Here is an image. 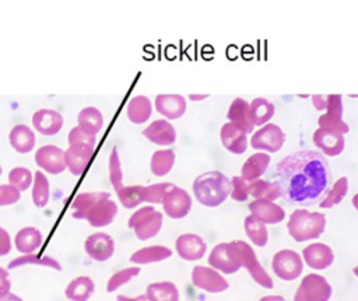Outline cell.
Masks as SVG:
<instances>
[{
	"label": "cell",
	"mask_w": 358,
	"mask_h": 301,
	"mask_svg": "<svg viewBox=\"0 0 358 301\" xmlns=\"http://www.w3.org/2000/svg\"><path fill=\"white\" fill-rule=\"evenodd\" d=\"M274 174L284 200L296 206L319 203L329 190L331 178L326 157L313 150L285 155L275 164Z\"/></svg>",
	"instance_id": "obj_1"
},
{
	"label": "cell",
	"mask_w": 358,
	"mask_h": 301,
	"mask_svg": "<svg viewBox=\"0 0 358 301\" xmlns=\"http://www.w3.org/2000/svg\"><path fill=\"white\" fill-rule=\"evenodd\" d=\"M231 192V179L220 171H207L199 175L193 182L196 200L206 207L222 204Z\"/></svg>",
	"instance_id": "obj_2"
},
{
	"label": "cell",
	"mask_w": 358,
	"mask_h": 301,
	"mask_svg": "<svg viewBox=\"0 0 358 301\" xmlns=\"http://www.w3.org/2000/svg\"><path fill=\"white\" fill-rule=\"evenodd\" d=\"M326 228V217L319 211L296 209L291 213L287 223L288 234L296 242H305L319 238Z\"/></svg>",
	"instance_id": "obj_3"
},
{
	"label": "cell",
	"mask_w": 358,
	"mask_h": 301,
	"mask_svg": "<svg viewBox=\"0 0 358 301\" xmlns=\"http://www.w3.org/2000/svg\"><path fill=\"white\" fill-rule=\"evenodd\" d=\"M162 218L164 216L161 211L155 210L152 206H145L130 216L127 225L134 230V234L140 241H147L161 231Z\"/></svg>",
	"instance_id": "obj_4"
},
{
	"label": "cell",
	"mask_w": 358,
	"mask_h": 301,
	"mask_svg": "<svg viewBox=\"0 0 358 301\" xmlns=\"http://www.w3.org/2000/svg\"><path fill=\"white\" fill-rule=\"evenodd\" d=\"M208 263L214 270L222 272L224 274H232L238 272L242 267L238 242L232 241L217 244L210 252Z\"/></svg>",
	"instance_id": "obj_5"
},
{
	"label": "cell",
	"mask_w": 358,
	"mask_h": 301,
	"mask_svg": "<svg viewBox=\"0 0 358 301\" xmlns=\"http://www.w3.org/2000/svg\"><path fill=\"white\" fill-rule=\"evenodd\" d=\"M331 293V286L323 276L309 273L299 283L294 301H329Z\"/></svg>",
	"instance_id": "obj_6"
},
{
	"label": "cell",
	"mask_w": 358,
	"mask_h": 301,
	"mask_svg": "<svg viewBox=\"0 0 358 301\" xmlns=\"http://www.w3.org/2000/svg\"><path fill=\"white\" fill-rule=\"evenodd\" d=\"M271 267L277 277L284 281H292L302 274L303 262L298 252L292 249H281L274 253Z\"/></svg>",
	"instance_id": "obj_7"
},
{
	"label": "cell",
	"mask_w": 358,
	"mask_h": 301,
	"mask_svg": "<svg viewBox=\"0 0 358 301\" xmlns=\"http://www.w3.org/2000/svg\"><path fill=\"white\" fill-rule=\"evenodd\" d=\"M285 143L284 130L275 123H266L250 137V147L268 153H277Z\"/></svg>",
	"instance_id": "obj_8"
},
{
	"label": "cell",
	"mask_w": 358,
	"mask_h": 301,
	"mask_svg": "<svg viewBox=\"0 0 358 301\" xmlns=\"http://www.w3.org/2000/svg\"><path fill=\"white\" fill-rule=\"evenodd\" d=\"M343 112H344L343 97L340 94H329L326 111L317 119L319 127L334 130L344 136L345 133L350 132V127L343 120Z\"/></svg>",
	"instance_id": "obj_9"
},
{
	"label": "cell",
	"mask_w": 358,
	"mask_h": 301,
	"mask_svg": "<svg viewBox=\"0 0 358 301\" xmlns=\"http://www.w3.org/2000/svg\"><path fill=\"white\" fill-rule=\"evenodd\" d=\"M192 283L194 287L211 294L224 293L229 287V283L227 281V279H224V276L220 272L207 266L193 267Z\"/></svg>",
	"instance_id": "obj_10"
},
{
	"label": "cell",
	"mask_w": 358,
	"mask_h": 301,
	"mask_svg": "<svg viewBox=\"0 0 358 301\" xmlns=\"http://www.w3.org/2000/svg\"><path fill=\"white\" fill-rule=\"evenodd\" d=\"M238 246H239V251H241V260H242V267H245L249 274L252 276V279L262 287L264 288H273L274 287V283L271 280V277L267 274V272L262 267L260 262L257 260L256 258V253L253 251V248L246 244L245 241L242 239H238Z\"/></svg>",
	"instance_id": "obj_11"
},
{
	"label": "cell",
	"mask_w": 358,
	"mask_h": 301,
	"mask_svg": "<svg viewBox=\"0 0 358 301\" xmlns=\"http://www.w3.org/2000/svg\"><path fill=\"white\" fill-rule=\"evenodd\" d=\"M161 204L168 217L179 220L190 213L193 203L190 195L185 189L175 186L172 190L166 193Z\"/></svg>",
	"instance_id": "obj_12"
},
{
	"label": "cell",
	"mask_w": 358,
	"mask_h": 301,
	"mask_svg": "<svg viewBox=\"0 0 358 301\" xmlns=\"http://www.w3.org/2000/svg\"><path fill=\"white\" fill-rule=\"evenodd\" d=\"M35 162L39 168L52 175H59L66 169L64 151L53 144L39 147L35 153Z\"/></svg>",
	"instance_id": "obj_13"
},
{
	"label": "cell",
	"mask_w": 358,
	"mask_h": 301,
	"mask_svg": "<svg viewBox=\"0 0 358 301\" xmlns=\"http://www.w3.org/2000/svg\"><path fill=\"white\" fill-rule=\"evenodd\" d=\"M84 249L91 259L96 262H105L115 253V241L105 232H94L87 237Z\"/></svg>",
	"instance_id": "obj_14"
},
{
	"label": "cell",
	"mask_w": 358,
	"mask_h": 301,
	"mask_svg": "<svg viewBox=\"0 0 358 301\" xmlns=\"http://www.w3.org/2000/svg\"><path fill=\"white\" fill-rule=\"evenodd\" d=\"M313 144L322 151L323 155L327 157H337L343 153L345 147V139L341 133L317 127L313 132Z\"/></svg>",
	"instance_id": "obj_15"
},
{
	"label": "cell",
	"mask_w": 358,
	"mask_h": 301,
	"mask_svg": "<svg viewBox=\"0 0 358 301\" xmlns=\"http://www.w3.org/2000/svg\"><path fill=\"white\" fill-rule=\"evenodd\" d=\"M94 153H95V147L80 146V144L69 146V148L64 151L66 168L74 176H81L87 171Z\"/></svg>",
	"instance_id": "obj_16"
},
{
	"label": "cell",
	"mask_w": 358,
	"mask_h": 301,
	"mask_svg": "<svg viewBox=\"0 0 358 301\" xmlns=\"http://www.w3.org/2000/svg\"><path fill=\"white\" fill-rule=\"evenodd\" d=\"M175 248L178 255L182 259L192 262V260H199L204 256L207 251V244L200 235L186 232L176 238Z\"/></svg>",
	"instance_id": "obj_17"
},
{
	"label": "cell",
	"mask_w": 358,
	"mask_h": 301,
	"mask_svg": "<svg viewBox=\"0 0 358 301\" xmlns=\"http://www.w3.org/2000/svg\"><path fill=\"white\" fill-rule=\"evenodd\" d=\"M301 258H303L309 267L315 270H323L333 265L334 252L329 245L323 242H313L303 248Z\"/></svg>",
	"instance_id": "obj_18"
},
{
	"label": "cell",
	"mask_w": 358,
	"mask_h": 301,
	"mask_svg": "<svg viewBox=\"0 0 358 301\" xmlns=\"http://www.w3.org/2000/svg\"><path fill=\"white\" fill-rule=\"evenodd\" d=\"M155 109L166 120L179 119L186 112V99L179 94H158L155 97Z\"/></svg>",
	"instance_id": "obj_19"
},
{
	"label": "cell",
	"mask_w": 358,
	"mask_h": 301,
	"mask_svg": "<svg viewBox=\"0 0 358 301\" xmlns=\"http://www.w3.org/2000/svg\"><path fill=\"white\" fill-rule=\"evenodd\" d=\"M143 134L151 143L158 146H172L176 141V130L166 119H157L151 122L143 130Z\"/></svg>",
	"instance_id": "obj_20"
},
{
	"label": "cell",
	"mask_w": 358,
	"mask_h": 301,
	"mask_svg": "<svg viewBox=\"0 0 358 301\" xmlns=\"http://www.w3.org/2000/svg\"><path fill=\"white\" fill-rule=\"evenodd\" d=\"M220 139L222 146L235 155H241L248 150V134L231 122L222 125Z\"/></svg>",
	"instance_id": "obj_21"
},
{
	"label": "cell",
	"mask_w": 358,
	"mask_h": 301,
	"mask_svg": "<svg viewBox=\"0 0 358 301\" xmlns=\"http://www.w3.org/2000/svg\"><path fill=\"white\" fill-rule=\"evenodd\" d=\"M63 116L55 109H39L32 116V125L43 136H53L63 127Z\"/></svg>",
	"instance_id": "obj_22"
},
{
	"label": "cell",
	"mask_w": 358,
	"mask_h": 301,
	"mask_svg": "<svg viewBox=\"0 0 358 301\" xmlns=\"http://www.w3.org/2000/svg\"><path fill=\"white\" fill-rule=\"evenodd\" d=\"M249 211L252 216H255L257 220H260L264 224H278L285 218L284 209L274 203L267 200H253L249 203Z\"/></svg>",
	"instance_id": "obj_23"
},
{
	"label": "cell",
	"mask_w": 358,
	"mask_h": 301,
	"mask_svg": "<svg viewBox=\"0 0 358 301\" xmlns=\"http://www.w3.org/2000/svg\"><path fill=\"white\" fill-rule=\"evenodd\" d=\"M116 214H117V204L108 197V199H103V200L98 202L90 210L85 220L88 221V224L91 227L101 228V227L109 225L115 220Z\"/></svg>",
	"instance_id": "obj_24"
},
{
	"label": "cell",
	"mask_w": 358,
	"mask_h": 301,
	"mask_svg": "<svg viewBox=\"0 0 358 301\" xmlns=\"http://www.w3.org/2000/svg\"><path fill=\"white\" fill-rule=\"evenodd\" d=\"M228 120L242 129L246 134L252 133L255 129V125L250 118V111H249V102H246L242 98H235L228 109Z\"/></svg>",
	"instance_id": "obj_25"
},
{
	"label": "cell",
	"mask_w": 358,
	"mask_h": 301,
	"mask_svg": "<svg viewBox=\"0 0 358 301\" xmlns=\"http://www.w3.org/2000/svg\"><path fill=\"white\" fill-rule=\"evenodd\" d=\"M110 197L108 192H83L78 193L71 203V214L74 218L85 220L90 210L101 200Z\"/></svg>",
	"instance_id": "obj_26"
},
{
	"label": "cell",
	"mask_w": 358,
	"mask_h": 301,
	"mask_svg": "<svg viewBox=\"0 0 358 301\" xmlns=\"http://www.w3.org/2000/svg\"><path fill=\"white\" fill-rule=\"evenodd\" d=\"M271 157L267 153H256L252 154L242 165L241 176L246 182H252L259 179L268 168Z\"/></svg>",
	"instance_id": "obj_27"
},
{
	"label": "cell",
	"mask_w": 358,
	"mask_h": 301,
	"mask_svg": "<svg viewBox=\"0 0 358 301\" xmlns=\"http://www.w3.org/2000/svg\"><path fill=\"white\" fill-rule=\"evenodd\" d=\"M43 242V237L41 231L35 227H24L21 228L14 238V244L18 252L27 255V253H34L41 248Z\"/></svg>",
	"instance_id": "obj_28"
},
{
	"label": "cell",
	"mask_w": 358,
	"mask_h": 301,
	"mask_svg": "<svg viewBox=\"0 0 358 301\" xmlns=\"http://www.w3.org/2000/svg\"><path fill=\"white\" fill-rule=\"evenodd\" d=\"M126 113L131 123L141 125L147 122L152 113L151 101L145 95H136L129 101L126 106Z\"/></svg>",
	"instance_id": "obj_29"
},
{
	"label": "cell",
	"mask_w": 358,
	"mask_h": 301,
	"mask_svg": "<svg viewBox=\"0 0 358 301\" xmlns=\"http://www.w3.org/2000/svg\"><path fill=\"white\" fill-rule=\"evenodd\" d=\"M94 290L95 284L90 276H78L67 284L64 295L70 301H88L94 294Z\"/></svg>",
	"instance_id": "obj_30"
},
{
	"label": "cell",
	"mask_w": 358,
	"mask_h": 301,
	"mask_svg": "<svg viewBox=\"0 0 358 301\" xmlns=\"http://www.w3.org/2000/svg\"><path fill=\"white\" fill-rule=\"evenodd\" d=\"M8 140L17 153L27 154L35 146V133L27 125H17L11 129Z\"/></svg>",
	"instance_id": "obj_31"
},
{
	"label": "cell",
	"mask_w": 358,
	"mask_h": 301,
	"mask_svg": "<svg viewBox=\"0 0 358 301\" xmlns=\"http://www.w3.org/2000/svg\"><path fill=\"white\" fill-rule=\"evenodd\" d=\"M172 256V251L164 245H152L147 248H141L136 251L130 256V262L134 265H148L169 259Z\"/></svg>",
	"instance_id": "obj_32"
},
{
	"label": "cell",
	"mask_w": 358,
	"mask_h": 301,
	"mask_svg": "<svg viewBox=\"0 0 358 301\" xmlns=\"http://www.w3.org/2000/svg\"><path fill=\"white\" fill-rule=\"evenodd\" d=\"M78 127L91 136H96L103 125V116L95 106H85L78 112L77 116Z\"/></svg>",
	"instance_id": "obj_33"
},
{
	"label": "cell",
	"mask_w": 358,
	"mask_h": 301,
	"mask_svg": "<svg viewBox=\"0 0 358 301\" xmlns=\"http://www.w3.org/2000/svg\"><path fill=\"white\" fill-rule=\"evenodd\" d=\"M249 188V196L255 197V200H267V202H274L281 196L280 186L277 182L271 181H264V179H256L252 182H248Z\"/></svg>",
	"instance_id": "obj_34"
},
{
	"label": "cell",
	"mask_w": 358,
	"mask_h": 301,
	"mask_svg": "<svg viewBox=\"0 0 358 301\" xmlns=\"http://www.w3.org/2000/svg\"><path fill=\"white\" fill-rule=\"evenodd\" d=\"M145 295L150 301H179V290L172 281H157L148 284Z\"/></svg>",
	"instance_id": "obj_35"
},
{
	"label": "cell",
	"mask_w": 358,
	"mask_h": 301,
	"mask_svg": "<svg viewBox=\"0 0 358 301\" xmlns=\"http://www.w3.org/2000/svg\"><path fill=\"white\" fill-rule=\"evenodd\" d=\"M249 111H250V118L255 126H263L268 123V120L274 116L275 106L273 102H270L266 98H255L249 104Z\"/></svg>",
	"instance_id": "obj_36"
},
{
	"label": "cell",
	"mask_w": 358,
	"mask_h": 301,
	"mask_svg": "<svg viewBox=\"0 0 358 301\" xmlns=\"http://www.w3.org/2000/svg\"><path fill=\"white\" fill-rule=\"evenodd\" d=\"M243 228L245 232L248 235V238L250 239V242L256 246H264L268 241V232L266 228V224L262 223L260 220H257L255 216L249 214L245 217L243 221Z\"/></svg>",
	"instance_id": "obj_37"
},
{
	"label": "cell",
	"mask_w": 358,
	"mask_h": 301,
	"mask_svg": "<svg viewBox=\"0 0 358 301\" xmlns=\"http://www.w3.org/2000/svg\"><path fill=\"white\" fill-rule=\"evenodd\" d=\"M175 153L171 148L166 150H157L150 161V168L151 172L155 176H165L168 175L175 164Z\"/></svg>",
	"instance_id": "obj_38"
},
{
	"label": "cell",
	"mask_w": 358,
	"mask_h": 301,
	"mask_svg": "<svg viewBox=\"0 0 358 301\" xmlns=\"http://www.w3.org/2000/svg\"><path fill=\"white\" fill-rule=\"evenodd\" d=\"M348 178L347 176H341L336 181V183L331 186V189H329L326 192V195L323 196V199L319 202V206L322 209H330L338 203H341V200L347 196L348 193Z\"/></svg>",
	"instance_id": "obj_39"
},
{
	"label": "cell",
	"mask_w": 358,
	"mask_h": 301,
	"mask_svg": "<svg viewBox=\"0 0 358 301\" xmlns=\"http://www.w3.org/2000/svg\"><path fill=\"white\" fill-rule=\"evenodd\" d=\"M49 181L42 171H36L34 175V188H32V200L34 204L39 209L45 207L49 202Z\"/></svg>",
	"instance_id": "obj_40"
},
{
	"label": "cell",
	"mask_w": 358,
	"mask_h": 301,
	"mask_svg": "<svg viewBox=\"0 0 358 301\" xmlns=\"http://www.w3.org/2000/svg\"><path fill=\"white\" fill-rule=\"evenodd\" d=\"M22 265H39V266H45V267H52V269H56V270H62V266L60 263L50 258V256H36L34 253H27V255H22V256H18L15 259H13L10 263H8V269H15V267H20Z\"/></svg>",
	"instance_id": "obj_41"
},
{
	"label": "cell",
	"mask_w": 358,
	"mask_h": 301,
	"mask_svg": "<svg viewBox=\"0 0 358 301\" xmlns=\"http://www.w3.org/2000/svg\"><path fill=\"white\" fill-rule=\"evenodd\" d=\"M143 190H144V186H141V185L122 186L119 190H116V195H117L123 207L134 209V207H137L138 204H141L144 202Z\"/></svg>",
	"instance_id": "obj_42"
},
{
	"label": "cell",
	"mask_w": 358,
	"mask_h": 301,
	"mask_svg": "<svg viewBox=\"0 0 358 301\" xmlns=\"http://www.w3.org/2000/svg\"><path fill=\"white\" fill-rule=\"evenodd\" d=\"M32 172L24 167H15L8 174V185L18 192L27 190L32 183Z\"/></svg>",
	"instance_id": "obj_43"
},
{
	"label": "cell",
	"mask_w": 358,
	"mask_h": 301,
	"mask_svg": "<svg viewBox=\"0 0 358 301\" xmlns=\"http://www.w3.org/2000/svg\"><path fill=\"white\" fill-rule=\"evenodd\" d=\"M173 188H175V185L171 182H159V183H152V185L144 186L143 199H144V202H148V203H157V204L162 203L166 193L169 190H172Z\"/></svg>",
	"instance_id": "obj_44"
},
{
	"label": "cell",
	"mask_w": 358,
	"mask_h": 301,
	"mask_svg": "<svg viewBox=\"0 0 358 301\" xmlns=\"http://www.w3.org/2000/svg\"><path fill=\"white\" fill-rule=\"evenodd\" d=\"M140 273V267L134 266V267H126V269H122L116 273H113L109 280H108V284H106V291L108 293H112L115 290H117L120 286L129 283L131 279H134L137 274Z\"/></svg>",
	"instance_id": "obj_45"
},
{
	"label": "cell",
	"mask_w": 358,
	"mask_h": 301,
	"mask_svg": "<svg viewBox=\"0 0 358 301\" xmlns=\"http://www.w3.org/2000/svg\"><path fill=\"white\" fill-rule=\"evenodd\" d=\"M108 168H109V181L112 183V186L115 188V190H119L123 183V172H122V165H120V158H119V154H117V148L113 147L112 151H110V155H109V164H108Z\"/></svg>",
	"instance_id": "obj_46"
},
{
	"label": "cell",
	"mask_w": 358,
	"mask_h": 301,
	"mask_svg": "<svg viewBox=\"0 0 358 301\" xmlns=\"http://www.w3.org/2000/svg\"><path fill=\"white\" fill-rule=\"evenodd\" d=\"M67 140H69V144H70V146L80 144V146H90V147H95V144H96V139H95V136H91V134L85 133V132H84V130H81L78 126L73 127V129L69 132Z\"/></svg>",
	"instance_id": "obj_47"
},
{
	"label": "cell",
	"mask_w": 358,
	"mask_h": 301,
	"mask_svg": "<svg viewBox=\"0 0 358 301\" xmlns=\"http://www.w3.org/2000/svg\"><path fill=\"white\" fill-rule=\"evenodd\" d=\"M229 196L232 200H236V202H245L249 197L248 182L242 176H234L231 179Z\"/></svg>",
	"instance_id": "obj_48"
},
{
	"label": "cell",
	"mask_w": 358,
	"mask_h": 301,
	"mask_svg": "<svg viewBox=\"0 0 358 301\" xmlns=\"http://www.w3.org/2000/svg\"><path fill=\"white\" fill-rule=\"evenodd\" d=\"M21 195L10 185H0V206H10L20 200Z\"/></svg>",
	"instance_id": "obj_49"
},
{
	"label": "cell",
	"mask_w": 358,
	"mask_h": 301,
	"mask_svg": "<svg viewBox=\"0 0 358 301\" xmlns=\"http://www.w3.org/2000/svg\"><path fill=\"white\" fill-rule=\"evenodd\" d=\"M11 283L8 277V272L4 267H0V298L6 297L10 293Z\"/></svg>",
	"instance_id": "obj_50"
},
{
	"label": "cell",
	"mask_w": 358,
	"mask_h": 301,
	"mask_svg": "<svg viewBox=\"0 0 358 301\" xmlns=\"http://www.w3.org/2000/svg\"><path fill=\"white\" fill-rule=\"evenodd\" d=\"M11 251V238L8 232L0 227V256L7 255Z\"/></svg>",
	"instance_id": "obj_51"
},
{
	"label": "cell",
	"mask_w": 358,
	"mask_h": 301,
	"mask_svg": "<svg viewBox=\"0 0 358 301\" xmlns=\"http://www.w3.org/2000/svg\"><path fill=\"white\" fill-rule=\"evenodd\" d=\"M310 98H312V104H313V106H315L317 111H326L327 99H329V94H327V95L316 94V95H312Z\"/></svg>",
	"instance_id": "obj_52"
},
{
	"label": "cell",
	"mask_w": 358,
	"mask_h": 301,
	"mask_svg": "<svg viewBox=\"0 0 358 301\" xmlns=\"http://www.w3.org/2000/svg\"><path fill=\"white\" fill-rule=\"evenodd\" d=\"M117 301H150L145 294L137 295V297H126V295H117Z\"/></svg>",
	"instance_id": "obj_53"
},
{
	"label": "cell",
	"mask_w": 358,
	"mask_h": 301,
	"mask_svg": "<svg viewBox=\"0 0 358 301\" xmlns=\"http://www.w3.org/2000/svg\"><path fill=\"white\" fill-rule=\"evenodd\" d=\"M259 301H285V298L281 295H264Z\"/></svg>",
	"instance_id": "obj_54"
},
{
	"label": "cell",
	"mask_w": 358,
	"mask_h": 301,
	"mask_svg": "<svg viewBox=\"0 0 358 301\" xmlns=\"http://www.w3.org/2000/svg\"><path fill=\"white\" fill-rule=\"evenodd\" d=\"M208 97H210L208 94H189L190 101H201V99H206Z\"/></svg>",
	"instance_id": "obj_55"
},
{
	"label": "cell",
	"mask_w": 358,
	"mask_h": 301,
	"mask_svg": "<svg viewBox=\"0 0 358 301\" xmlns=\"http://www.w3.org/2000/svg\"><path fill=\"white\" fill-rule=\"evenodd\" d=\"M0 301H22V298H20V297H18V295H15V294L8 293L6 297H1V298H0Z\"/></svg>",
	"instance_id": "obj_56"
},
{
	"label": "cell",
	"mask_w": 358,
	"mask_h": 301,
	"mask_svg": "<svg viewBox=\"0 0 358 301\" xmlns=\"http://www.w3.org/2000/svg\"><path fill=\"white\" fill-rule=\"evenodd\" d=\"M0 175H1V167H0Z\"/></svg>",
	"instance_id": "obj_57"
}]
</instances>
